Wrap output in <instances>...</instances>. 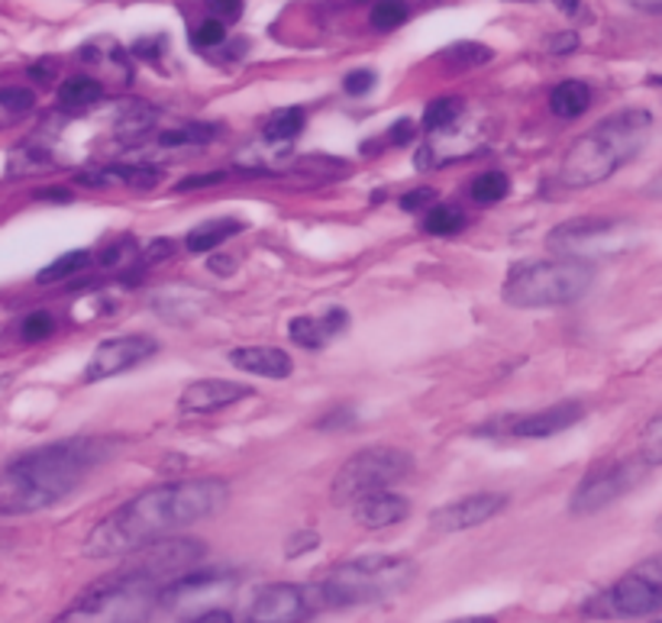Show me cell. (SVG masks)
Segmentation results:
<instances>
[{
    "mask_svg": "<svg viewBox=\"0 0 662 623\" xmlns=\"http://www.w3.org/2000/svg\"><path fill=\"white\" fill-rule=\"evenodd\" d=\"M208 556V546L198 540H188V537H168V540L153 542V546H143L139 552L126 556V569L153 579V582H175L181 579L185 572H195V566Z\"/></svg>",
    "mask_w": 662,
    "mask_h": 623,
    "instance_id": "10",
    "label": "cell"
},
{
    "mask_svg": "<svg viewBox=\"0 0 662 623\" xmlns=\"http://www.w3.org/2000/svg\"><path fill=\"white\" fill-rule=\"evenodd\" d=\"M559 3V10H566V13H579L581 10V0H556Z\"/></svg>",
    "mask_w": 662,
    "mask_h": 623,
    "instance_id": "49",
    "label": "cell"
},
{
    "mask_svg": "<svg viewBox=\"0 0 662 623\" xmlns=\"http://www.w3.org/2000/svg\"><path fill=\"white\" fill-rule=\"evenodd\" d=\"M230 498V485L223 478H191L146 488L117 510H111L84 540V556L91 559H117L133 556L143 546L168 540L171 534L213 517Z\"/></svg>",
    "mask_w": 662,
    "mask_h": 623,
    "instance_id": "1",
    "label": "cell"
},
{
    "mask_svg": "<svg viewBox=\"0 0 662 623\" xmlns=\"http://www.w3.org/2000/svg\"><path fill=\"white\" fill-rule=\"evenodd\" d=\"M640 456H643V462H650V465H662V411L643 426Z\"/></svg>",
    "mask_w": 662,
    "mask_h": 623,
    "instance_id": "32",
    "label": "cell"
},
{
    "mask_svg": "<svg viewBox=\"0 0 662 623\" xmlns=\"http://www.w3.org/2000/svg\"><path fill=\"white\" fill-rule=\"evenodd\" d=\"M623 3H630L643 13H662V0H623Z\"/></svg>",
    "mask_w": 662,
    "mask_h": 623,
    "instance_id": "48",
    "label": "cell"
},
{
    "mask_svg": "<svg viewBox=\"0 0 662 623\" xmlns=\"http://www.w3.org/2000/svg\"><path fill=\"white\" fill-rule=\"evenodd\" d=\"M372 87H375V72H369V68L349 72V75L343 78V91L353 94V97H362V94H369Z\"/></svg>",
    "mask_w": 662,
    "mask_h": 623,
    "instance_id": "35",
    "label": "cell"
},
{
    "mask_svg": "<svg viewBox=\"0 0 662 623\" xmlns=\"http://www.w3.org/2000/svg\"><path fill=\"white\" fill-rule=\"evenodd\" d=\"M288 336L301 349H321L327 346V339H333L321 317H294L288 324Z\"/></svg>",
    "mask_w": 662,
    "mask_h": 623,
    "instance_id": "27",
    "label": "cell"
},
{
    "mask_svg": "<svg viewBox=\"0 0 662 623\" xmlns=\"http://www.w3.org/2000/svg\"><path fill=\"white\" fill-rule=\"evenodd\" d=\"M304 110L301 107H285V110H275L265 124H262V136L269 142H291L294 136H301L304 129Z\"/></svg>",
    "mask_w": 662,
    "mask_h": 623,
    "instance_id": "22",
    "label": "cell"
},
{
    "mask_svg": "<svg viewBox=\"0 0 662 623\" xmlns=\"http://www.w3.org/2000/svg\"><path fill=\"white\" fill-rule=\"evenodd\" d=\"M321 546V537L314 534V530H307V534H294L285 546V556L288 559H297V556H304V552H311V549H317Z\"/></svg>",
    "mask_w": 662,
    "mask_h": 623,
    "instance_id": "37",
    "label": "cell"
},
{
    "mask_svg": "<svg viewBox=\"0 0 662 623\" xmlns=\"http://www.w3.org/2000/svg\"><path fill=\"white\" fill-rule=\"evenodd\" d=\"M324 608L321 584H265L249 604V623H304Z\"/></svg>",
    "mask_w": 662,
    "mask_h": 623,
    "instance_id": "9",
    "label": "cell"
},
{
    "mask_svg": "<svg viewBox=\"0 0 662 623\" xmlns=\"http://www.w3.org/2000/svg\"><path fill=\"white\" fill-rule=\"evenodd\" d=\"M427 204H437V191H433V188H417V191L401 198V210H408V213L423 210Z\"/></svg>",
    "mask_w": 662,
    "mask_h": 623,
    "instance_id": "38",
    "label": "cell"
},
{
    "mask_svg": "<svg viewBox=\"0 0 662 623\" xmlns=\"http://www.w3.org/2000/svg\"><path fill=\"white\" fill-rule=\"evenodd\" d=\"M87 262H91V252H84V250L65 252V255H59L55 262H49V265L42 268L40 275H36V282H40V285H52V282H65V278L78 275L82 268H87Z\"/></svg>",
    "mask_w": 662,
    "mask_h": 623,
    "instance_id": "23",
    "label": "cell"
},
{
    "mask_svg": "<svg viewBox=\"0 0 662 623\" xmlns=\"http://www.w3.org/2000/svg\"><path fill=\"white\" fill-rule=\"evenodd\" d=\"M650 623H662V621H650Z\"/></svg>",
    "mask_w": 662,
    "mask_h": 623,
    "instance_id": "51",
    "label": "cell"
},
{
    "mask_svg": "<svg viewBox=\"0 0 662 623\" xmlns=\"http://www.w3.org/2000/svg\"><path fill=\"white\" fill-rule=\"evenodd\" d=\"M446 623H497L495 617H482V614H475V617H455V621Z\"/></svg>",
    "mask_w": 662,
    "mask_h": 623,
    "instance_id": "50",
    "label": "cell"
},
{
    "mask_svg": "<svg viewBox=\"0 0 662 623\" xmlns=\"http://www.w3.org/2000/svg\"><path fill=\"white\" fill-rule=\"evenodd\" d=\"M443 59L455 65V68H475V65H485L492 62V49L482 45V42H455L443 52Z\"/></svg>",
    "mask_w": 662,
    "mask_h": 623,
    "instance_id": "30",
    "label": "cell"
},
{
    "mask_svg": "<svg viewBox=\"0 0 662 623\" xmlns=\"http://www.w3.org/2000/svg\"><path fill=\"white\" fill-rule=\"evenodd\" d=\"M162 582H153L133 569H117L87 584L75 604L52 623H149L162 604Z\"/></svg>",
    "mask_w": 662,
    "mask_h": 623,
    "instance_id": "4",
    "label": "cell"
},
{
    "mask_svg": "<svg viewBox=\"0 0 662 623\" xmlns=\"http://www.w3.org/2000/svg\"><path fill=\"white\" fill-rule=\"evenodd\" d=\"M459 117H462V97H437V101H430L427 110H423V129L443 133V129H450Z\"/></svg>",
    "mask_w": 662,
    "mask_h": 623,
    "instance_id": "26",
    "label": "cell"
},
{
    "mask_svg": "<svg viewBox=\"0 0 662 623\" xmlns=\"http://www.w3.org/2000/svg\"><path fill=\"white\" fill-rule=\"evenodd\" d=\"M321 320H324L327 332H330V336H336V332L346 330V324H349V314H346L343 307H330V310H327V314H324Z\"/></svg>",
    "mask_w": 662,
    "mask_h": 623,
    "instance_id": "42",
    "label": "cell"
},
{
    "mask_svg": "<svg viewBox=\"0 0 662 623\" xmlns=\"http://www.w3.org/2000/svg\"><path fill=\"white\" fill-rule=\"evenodd\" d=\"M230 366L246 374H259V378H288L294 372L288 352L275 349V346H240L230 352Z\"/></svg>",
    "mask_w": 662,
    "mask_h": 623,
    "instance_id": "18",
    "label": "cell"
},
{
    "mask_svg": "<svg viewBox=\"0 0 662 623\" xmlns=\"http://www.w3.org/2000/svg\"><path fill=\"white\" fill-rule=\"evenodd\" d=\"M243 230V223L240 220H230V217H223V220H208V223H201V226H195L191 233H188V240H185V250L195 252V255H204V252H213L217 246H223L230 236H237Z\"/></svg>",
    "mask_w": 662,
    "mask_h": 623,
    "instance_id": "20",
    "label": "cell"
},
{
    "mask_svg": "<svg viewBox=\"0 0 662 623\" xmlns=\"http://www.w3.org/2000/svg\"><path fill=\"white\" fill-rule=\"evenodd\" d=\"M191 623H233V614L227 608H210L204 614H198Z\"/></svg>",
    "mask_w": 662,
    "mask_h": 623,
    "instance_id": "44",
    "label": "cell"
},
{
    "mask_svg": "<svg viewBox=\"0 0 662 623\" xmlns=\"http://www.w3.org/2000/svg\"><path fill=\"white\" fill-rule=\"evenodd\" d=\"M168 252H171V243H168V240H156V243L149 246V252H146V258H149V262H162Z\"/></svg>",
    "mask_w": 662,
    "mask_h": 623,
    "instance_id": "47",
    "label": "cell"
},
{
    "mask_svg": "<svg viewBox=\"0 0 662 623\" xmlns=\"http://www.w3.org/2000/svg\"><path fill=\"white\" fill-rule=\"evenodd\" d=\"M210 13H213V20H220V23H233V20H240V13H243V0H208Z\"/></svg>",
    "mask_w": 662,
    "mask_h": 623,
    "instance_id": "36",
    "label": "cell"
},
{
    "mask_svg": "<svg viewBox=\"0 0 662 623\" xmlns=\"http://www.w3.org/2000/svg\"><path fill=\"white\" fill-rule=\"evenodd\" d=\"M353 420H356V414H353L349 408H336V411H330L324 420H317V430H343V426H349Z\"/></svg>",
    "mask_w": 662,
    "mask_h": 623,
    "instance_id": "40",
    "label": "cell"
},
{
    "mask_svg": "<svg viewBox=\"0 0 662 623\" xmlns=\"http://www.w3.org/2000/svg\"><path fill=\"white\" fill-rule=\"evenodd\" d=\"M591 265L585 258H539V262H517L507 272V282L501 288L504 304L521 310L537 307H563L576 304L581 294L591 288Z\"/></svg>",
    "mask_w": 662,
    "mask_h": 623,
    "instance_id": "6",
    "label": "cell"
},
{
    "mask_svg": "<svg viewBox=\"0 0 662 623\" xmlns=\"http://www.w3.org/2000/svg\"><path fill=\"white\" fill-rule=\"evenodd\" d=\"M159 352V342L146 332H126V336H114V339H104L94 356L87 359V369H84V384H94V381H107L114 374H124L136 366H143L146 359H153Z\"/></svg>",
    "mask_w": 662,
    "mask_h": 623,
    "instance_id": "12",
    "label": "cell"
},
{
    "mask_svg": "<svg viewBox=\"0 0 662 623\" xmlns=\"http://www.w3.org/2000/svg\"><path fill=\"white\" fill-rule=\"evenodd\" d=\"M662 611V556L630 569L621 582L585 604L591 617H650Z\"/></svg>",
    "mask_w": 662,
    "mask_h": 623,
    "instance_id": "8",
    "label": "cell"
},
{
    "mask_svg": "<svg viewBox=\"0 0 662 623\" xmlns=\"http://www.w3.org/2000/svg\"><path fill=\"white\" fill-rule=\"evenodd\" d=\"M101 97H104V84L97 78H87V75H75V78L62 82V87H59V104L65 110H87Z\"/></svg>",
    "mask_w": 662,
    "mask_h": 623,
    "instance_id": "21",
    "label": "cell"
},
{
    "mask_svg": "<svg viewBox=\"0 0 662 623\" xmlns=\"http://www.w3.org/2000/svg\"><path fill=\"white\" fill-rule=\"evenodd\" d=\"M375 3H378V0H375Z\"/></svg>",
    "mask_w": 662,
    "mask_h": 623,
    "instance_id": "52",
    "label": "cell"
},
{
    "mask_svg": "<svg viewBox=\"0 0 662 623\" xmlns=\"http://www.w3.org/2000/svg\"><path fill=\"white\" fill-rule=\"evenodd\" d=\"M217 136V126L210 124H185V126H175V129H166V133H159V146H204Z\"/></svg>",
    "mask_w": 662,
    "mask_h": 623,
    "instance_id": "28",
    "label": "cell"
},
{
    "mask_svg": "<svg viewBox=\"0 0 662 623\" xmlns=\"http://www.w3.org/2000/svg\"><path fill=\"white\" fill-rule=\"evenodd\" d=\"M33 107H36V94L30 87H20V84L0 87V114L3 117H23Z\"/></svg>",
    "mask_w": 662,
    "mask_h": 623,
    "instance_id": "31",
    "label": "cell"
},
{
    "mask_svg": "<svg viewBox=\"0 0 662 623\" xmlns=\"http://www.w3.org/2000/svg\"><path fill=\"white\" fill-rule=\"evenodd\" d=\"M462 226H465V213L453 204H433L423 217V233L430 236H453Z\"/></svg>",
    "mask_w": 662,
    "mask_h": 623,
    "instance_id": "25",
    "label": "cell"
},
{
    "mask_svg": "<svg viewBox=\"0 0 662 623\" xmlns=\"http://www.w3.org/2000/svg\"><path fill=\"white\" fill-rule=\"evenodd\" d=\"M588 107H591V87L585 82H576V78L559 82L549 94V110L563 120H576Z\"/></svg>",
    "mask_w": 662,
    "mask_h": 623,
    "instance_id": "19",
    "label": "cell"
},
{
    "mask_svg": "<svg viewBox=\"0 0 662 623\" xmlns=\"http://www.w3.org/2000/svg\"><path fill=\"white\" fill-rule=\"evenodd\" d=\"M504 507H507V495H501V492H475V495L450 500L440 510H433L430 514V530L443 534V537L446 534H462V530L488 524Z\"/></svg>",
    "mask_w": 662,
    "mask_h": 623,
    "instance_id": "13",
    "label": "cell"
},
{
    "mask_svg": "<svg viewBox=\"0 0 662 623\" xmlns=\"http://www.w3.org/2000/svg\"><path fill=\"white\" fill-rule=\"evenodd\" d=\"M408 514H411V500L404 498V495H395V492H375L369 498L353 504V517L366 530L395 527V524L408 520Z\"/></svg>",
    "mask_w": 662,
    "mask_h": 623,
    "instance_id": "17",
    "label": "cell"
},
{
    "mask_svg": "<svg viewBox=\"0 0 662 623\" xmlns=\"http://www.w3.org/2000/svg\"><path fill=\"white\" fill-rule=\"evenodd\" d=\"M104 456L107 443L94 436H69L17 456L0 472V517H27L62 504Z\"/></svg>",
    "mask_w": 662,
    "mask_h": 623,
    "instance_id": "2",
    "label": "cell"
},
{
    "mask_svg": "<svg viewBox=\"0 0 662 623\" xmlns=\"http://www.w3.org/2000/svg\"><path fill=\"white\" fill-rule=\"evenodd\" d=\"M408 17H411V7H408V0H378V3L372 7V17H369V23H372L375 30L388 33V30H398V27H404V23H408Z\"/></svg>",
    "mask_w": 662,
    "mask_h": 623,
    "instance_id": "29",
    "label": "cell"
},
{
    "mask_svg": "<svg viewBox=\"0 0 662 623\" xmlns=\"http://www.w3.org/2000/svg\"><path fill=\"white\" fill-rule=\"evenodd\" d=\"M414 133H417L414 120H398V124L388 129V142H391V146H408V142L414 139Z\"/></svg>",
    "mask_w": 662,
    "mask_h": 623,
    "instance_id": "41",
    "label": "cell"
},
{
    "mask_svg": "<svg viewBox=\"0 0 662 623\" xmlns=\"http://www.w3.org/2000/svg\"><path fill=\"white\" fill-rule=\"evenodd\" d=\"M129 246H133L129 240H120V243H114L111 250H104V255H101V265H117V262H120V255H124Z\"/></svg>",
    "mask_w": 662,
    "mask_h": 623,
    "instance_id": "46",
    "label": "cell"
},
{
    "mask_svg": "<svg viewBox=\"0 0 662 623\" xmlns=\"http://www.w3.org/2000/svg\"><path fill=\"white\" fill-rule=\"evenodd\" d=\"M52 332H55V317H52L49 310H33V314H27L23 324H20V336H23L27 342H42V339H49Z\"/></svg>",
    "mask_w": 662,
    "mask_h": 623,
    "instance_id": "33",
    "label": "cell"
},
{
    "mask_svg": "<svg viewBox=\"0 0 662 623\" xmlns=\"http://www.w3.org/2000/svg\"><path fill=\"white\" fill-rule=\"evenodd\" d=\"M411 465L414 458L398 446H369L343 462V468L333 478V500L356 504L375 492H385L395 482H401L411 472Z\"/></svg>",
    "mask_w": 662,
    "mask_h": 623,
    "instance_id": "7",
    "label": "cell"
},
{
    "mask_svg": "<svg viewBox=\"0 0 662 623\" xmlns=\"http://www.w3.org/2000/svg\"><path fill=\"white\" fill-rule=\"evenodd\" d=\"M417 579V566L408 556H359L336 566L321 582L327 608H356V604H378L388 598L404 594Z\"/></svg>",
    "mask_w": 662,
    "mask_h": 623,
    "instance_id": "5",
    "label": "cell"
},
{
    "mask_svg": "<svg viewBox=\"0 0 662 623\" xmlns=\"http://www.w3.org/2000/svg\"><path fill=\"white\" fill-rule=\"evenodd\" d=\"M576 49H579V36L576 33H556L549 40V52L553 55H566V52H576Z\"/></svg>",
    "mask_w": 662,
    "mask_h": 623,
    "instance_id": "43",
    "label": "cell"
},
{
    "mask_svg": "<svg viewBox=\"0 0 662 623\" xmlns=\"http://www.w3.org/2000/svg\"><path fill=\"white\" fill-rule=\"evenodd\" d=\"M220 181H227V175H223V171H210V175H191V178L178 181V184H175V191H198V188H210V184H220Z\"/></svg>",
    "mask_w": 662,
    "mask_h": 623,
    "instance_id": "39",
    "label": "cell"
},
{
    "mask_svg": "<svg viewBox=\"0 0 662 623\" xmlns=\"http://www.w3.org/2000/svg\"><path fill=\"white\" fill-rule=\"evenodd\" d=\"M585 408L579 401H563V404H553V408H543V411H530V414L511 416L507 420V436H517V440H549L569 426H576Z\"/></svg>",
    "mask_w": 662,
    "mask_h": 623,
    "instance_id": "15",
    "label": "cell"
},
{
    "mask_svg": "<svg viewBox=\"0 0 662 623\" xmlns=\"http://www.w3.org/2000/svg\"><path fill=\"white\" fill-rule=\"evenodd\" d=\"M246 398H252L249 384L227 381V378H201V381H191L181 391L178 411H185V414H213V411L233 408V404H240Z\"/></svg>",
    "mask_w": 662,
    "mask_h": 623,
    "instance_id": "14",
    "label": "cell"
},
{
    "mask_svg": "<svg viewBox=\"0 0 662 623\" xmlns=\"http://www.w3.org/2000/svg\"><path fill=\"white\" fill-rule=\"evenodd\" d=\"M640 475H643L640 462H608V465H598L595 472H588L579 482L576 495L569 500V510L576 517L598 514V510L611 507L618 498H623L640 482Z\"/></svg>",
    "mask_w": 662,
    "mask_h": 623,
    "instance_id": "11",
    "label": "cell"
},
{
    "mask_svg": "<svg viewBox=\"0 0 662 623\" xmlns=\"http://www.w3.org/2000/svg\"><path fill=\"white\" fill-rule=\"evenodd\" d=\"M227 40V23H220V20H204L198 30H195V36L191 42L198 45V49H213V45H220V42Z\"/></svg>",
    "mask_w": 662,
    "mask_h": 623,
    "instance_id": "34",
    "label": "cell"
},
{
    "mask_svg": "<svg viewBox=\"0 0 662 623\" xmlns=\"http://www.w3.org/2000/svg\"><path fill=\"white\" fill-rule=\"evenodd\" d=\"M507 191H511V181H507L504 171H482V175L472 181V188H469L472 201H475V204H485V208H488V204H497V201H504Z\"/></svg>",
    "mask_w": 662,
    "mask_h": 623,
    "instance_id": "24",
    "label": "cell"
},
{
    "mask_svg": "<svg viewBox=\"0 0 662 623\" xmlns=\"http://www.w3.org/2000/svg\"><path fill=\"white\" fill-rule=\"evenodd\" d=\"M614 226H618V223L608 220V217H576V220H569V223H559V226L549 233L546 246H549V252H559V255H566V258H579V250L585 243H591V240L611 233Z\"/></svg>",
    "mask_w": 662,
    "mask_h": 623,
    "instance_id": "16",
    "label": "cell"
},
{
    "mask_svg": "<svg viewBox=\"0 0 662 623\" xmlns=\"http://www.w3.org/2000/svg\"><path fill=\"white\" fill-rule=\"evenodd\" d=\"M650 129L653 114L643 107H627L621 114L605 117L569 146L559 168V181L566 188H591L608 181L614 171L630 166L643 152Z\"/></svg>",
    "mask_w": 662,
    "mask_h": 623,
    "instance_id": "3",
    "label": "cell"
},
{
    "mask_svg": "<svg viewBox=\"0 0 662 623\" xmlns=\"http://www.w3.org/2000/svg\"><path fill=\"white\" fill-rule=\"evenodd\" d=\"M210 272H217V275H230L233 268H237V258H230V255H210Z\"/></svg>",
    "mask_w": 662,
    "mask_h": 623,
    "instance_id": "45",
    "label": "cell"
}]
</instances>
